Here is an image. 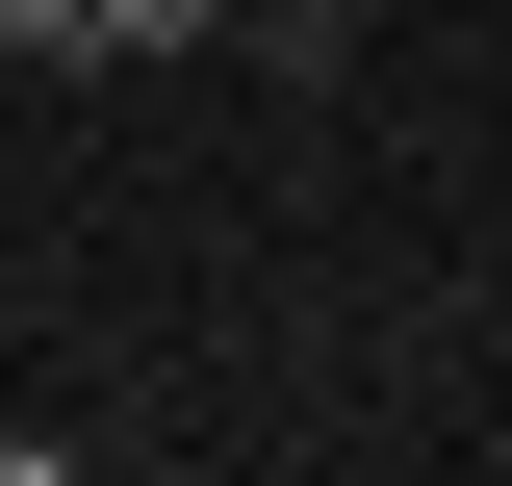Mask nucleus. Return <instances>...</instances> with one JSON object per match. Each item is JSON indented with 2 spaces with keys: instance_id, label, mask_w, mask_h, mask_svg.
Segmentation results:
<instances>
[{
  "instance_id": "1",
  "label": "nucleus",
  "mask_w": 512,
  "mask_h": 486,
  "mask_svg": "<svg viewBox=\"0 0 512 486\" xmlns=\"http://www.w3.org/2000/svg\"><path fill=\"white\" fill-rule=\"evenodd\" d=\"M231 0H77V52H205Z\"/></svg>"
},
{
  "instance_id": "2",
  "label": "nucleus",
  "mask_w": 512,
  "mask_h": 486,
  "mask_svg": "<svg viewBox=\"0 0 512 486\" xmlns=\"http://www.w3.org/2000/svg\"><path fill=\"white\" fill-rule=\"evenodd\" d=\"M0 52H77V0H0Z\"/></svg>"
},
{
  "instance_id": "3",
  "label": "nucleus",
  "mask_w": 512,
  "mask_h": 486,
  "mask_svg": "<svg viewBox=\"0 0 512 486\" xmlns=\"http://www.w3.org/2000/svg\"><path fill=\"white\" fill-rule=\"evenodd\" d=\"M359 26H384V0H359Z\"/></svg>"
}]
</instances>
